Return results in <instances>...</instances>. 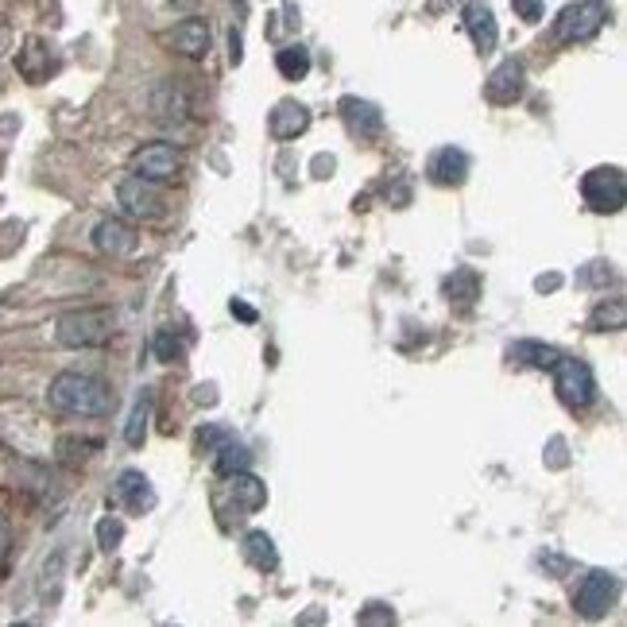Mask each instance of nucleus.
Segmentation results:
<instances>
[{
	"label": "nucleus",
	"instance_id": "obj_1",
	"mask_svg": "<svg viewBox=\"0 0 627 627\" xmlns=\"http://www.w3.org/2000/svg\"><path fill=\"white\" fill-rule=\"evenodd\" d=\"M47 399H51L54 411L74 414V419H101V414L113 411V391H109V383L85 372L54 376Z\"/></svg>",
	"mask_w": 627,
	"mask_h": 627
},
{
	"label": "nucleus",
	"instance_id": "obj_2",
	"mask_svg": "<svg viewBox=\"0 0 627 627\" xmlns=\"http://www.w3.org/2000/svg\"><path fill=\"white\" fill-rule=\"evenodd\" d=\"M116 329V318L113 310H101V307H90V310H70L59 318L54 326V341L66 345V349H97L113 337Z\"/></svg>",
	"mask_w": 627,
	"mask_h": 627
},
{
	"label": "nucleus",
	"instance_id": "obj_3",
	"mask_svg": "<svg viewBox=\"0 0 627 627\" xmlns=\"http://www.w3.org/2000/svg\"><path fill=\"white\" fill-rule=\"evenodd\" d=\"M551 372H554V391H558V399L569 411H585L597 399V376H593V368L585 360L558 357Z\"/></svg>",
	"mask_w": 627,
	"mask_h": 627
},
{
	"label": "nucleus",
	"instance_id": "obj_4",
	"mask_svg": "<svg viewBox=\"0 0 627 627\" xmlns=\"http://www.w3.org/2000/svg\"><path fill=\"white\" fill-rule=\"evenodd\" d=\"M608 23V4L605 0H577V4L562 8V16L554 20V39L558 43H585Z\"/></svg>",
	"mask_w": 627,
	"mask_h": 627
},
{
	"label": "nucleus",
	"instance_id": "obj_5",
	"mask_svg": "<svg viewBox=\"0 0 627 627\" xmlns=\"http://www.w3.org/2000/svg\"><path fill=\"white\" fill-rule=\"evenodd\" d=\"M582 198L593 214H620L627 198V178L620 167H593L582 178Z\"/></svg>",
	"mask_w": 627,
	"mask_h": 627
},
{
	"label": "nucleus",
	"instance_id": "obj_6",
	"mask_svg": "<svg viewBox=\"0 0 627 627\" xmlns=\"http://www.w3.org/2000/svg\"><path fill=\"white\" fill-rule=\"evenodd\" d=\"M616 597H620V582H616V574H608V569H593V574H585L582 585H577L574 608H577V616H585V620H600V616H608V608L616 605Z\"/></svg>",
	"mask_w": 627,
	"mask_h": 627
},
{
	"label": "nucleus",
	"instance_id": "obj_7",
	"mask_svg": "<svg viewBox=\"0 0 627 627\" xmlns=\"http://www.w3.org/2000/svg\"><path fill=\"white\" fill-rule=\"evenodd\" d=\"M116 198H121L129 217H163V209H167V194L160 191V183L140 178V175L124 178V183L116 186Z\"/></svg>",
	"mask_w": 627,
	"mask_h": 627
},
{
	"label": "nucleus",
	"instance_id": "obj_8",
	"mask_svg": "<svg viewBox=\"0 0 627 627\" xmlns=\"http://www.w3.org/2000/svg\"><path fill=\"white\" fill-rule=\"evenodd\" d=\"M178 167H183V155H178L175 144H147L132 155V175L152 178V183H163V178H175Z\"/></svg>",
	"mask_w": 627,
	"mask_h": 627
},
{
	"label": "nucleus",
	"instance_id": "obj_9",
	"mask_svg": "<svg viewBox=\"0 0 627 627\" xmlns=\"http://www.w3.org/2000/svg\"><path fill=\"white\" fill-rule=\"evenodd\" d=\"M523 90H527V74H523V66L515 59H504L484 82V97L492 105H515L523 97Z\"/></svg>",
	"mask_w": 627,
	"mask_h": 627
},
{
	"label": "nucleus",
	"instance_id": "obj_10",
	"mask_svg": "<svg viewBox=\"0 0 627 627\" xmlns=\"http://www.w3.org/2000/svg\"><path fill=\"white\" fill-rule=\"evenodd\" d=\"M93 245L105 256H129L136 253V229H132L129 222H121V217H105V222H97V229H93Z\"/></svg>",
	"mask_w": 627,
	"mask_h": 627
},
{
	"label": "nucleus",
	"instance_id": "obj_11",
	"mask_svg": "<svg viewBox=\"0 0 627 627\" xmlns=\"http://www.w3.org/2000/svg\"><path fill=\"white\" fill-rule=\"evenodd\" d=\"M426 175L438 186H461L469 178V155L461 147H438L426 163Z\"/></svg>",
	"mask_w": 627,
	"mask_h": 627
},
{
	"label": "nucleus",
	"instance_id": "obj_12",
	"mask_svg": "<svg viewBox=\"0 0 627 627\" xmlns=\"http://www.w3.org/2000/svg\"><path fill=\"white\" fill-rule=\"evenodd\" d=\"M465 28H469V35H473L476 51L481 54L496 51L500 28H496V16H492V8L484 4V0H469L465 4Z\"/></svg>",
	"mask_w": 627,
	"mask_h": 627
},
{
	"label": "nucleus",
	"instance_id": "obj_13",
	"mask_svg": "<svg viewBox=\"0 0 627 627\" xmlns=\"http://www.w3.org/2000/svg\"><path fill=\"white\" fill-rule=\"evenodd\" d=\"M167 43L175 47L178 54H186V59H202V54L209 51V23L206 20H183L171 28Z\"/></svg>",
	"mask_w": 627,
	"mask_h": 627
},
{
	"label": "nucleus",
	"instance_id": "obj_14",
	"mask_svg": "<svg viewBox=\"0 0 627 627\" xmlns=\"http://www.w3.org/2000/svg\"><path fill=\"white\" fill-rule=\"evenodd\" d=\"M341 113H345V124H349L357 136L372 140L383 132V113L372 105V101H360V97H345L341 101Z\"/></svg>",
	"mask_w": 627,
	"mask_h": 627
},
{
	"label": "nucleus",
	"instance_id": "obj_15",
	"mask_svg": "<svg viewBox=\"0 0 627 627\" xmlns=\"http://www.w3.org/2000/svg\"><path fill=\"white\" fill-rule=\"evenodd\" d=\"M116 500H121L124 507H132V512H147V507H155V492H152V484H147V476L140 473V469H124V473L116 476Z\"/></svg>",
	"mask_w": 627,
	"mask_h": 627
},
{
	"label": "nucleus",
	"instance_id": "obj_16",
	"mask_svg": "<svg viewBox=\"0 0 627 627\" xmlns=\"http://www.w3.org/2000/svg\"><path fill=\"white\" fill-rule=\"evenodd\" d=\"M310 129V113L299 101H279L276 113H271V136L276 140H295Z\"/></svg>",
	"mask_w": 627,
	"mask_h": 627
},
{
	"label": "nucleus",
	"instance_id": "obj_17",
	"mask_svg": "<svg viewBox=\"0 0 627 627\" xmlns=\"http://www.w3.org/2000/svg\"><path fill=\"white\" fill-rule=\"evenodd\" d=\"M229 492L245 512H260V507L268 504V484H264L260 476L248 473V469H240V473L229 476Z\"/></svg>",
	"mask_w": 627,
	"mask_h": 627
},
{
	"label": "nucleus",
	"instance_id": "obj_18",
	"mask_svg": "<svg viewBox=\"0 0 627 627\" xmlns=\"http://www.w3.org/2000/svg\"><path fill=\"white\" fill-rule=\"evenodd\" d=\"M186 109H191V101H186V90L178 82H160L152 90V113L163 116V121H175Z\"/></svg>",
	"mask_w": 627,
	"mask_h": 627
},
{
	"label": "nucleus",
	"instance_id": "obj_19",
	"mask_svg": "<svg viewBox=\"0 0 627 627\" xmlns=\"http://www.w3.org/2000/svg\"><path fill=\"white\" fill-rule=\"evenodd\" d=\"M507 357H512L515 364H527V368H554V360L562 357V349L543 345V341H515L512 349H507Z\"/></svg>",
	"mask_w": 627,
	"mask_h": 627
},
{
	"label": "nucleus",
	"instance_id": "obj_20",
	"mask_svg": "<svg viewBox=\"0 0 627 627\" xmlns=\"http://www.w3.org/2000/svg\"><path fill=\"white\" fill-rule=\"evenodd\" d=\"M245 558L253 562L256 569H264V574L279 569V551H276V543H271L268 531H253V535L245 538Z\"/></svg>",
	"mask_w": 627,
	"mask_h": 627
},
{
	"label": "nucleus",
	"instance_id": "obj_21",
	"mask_svg": "<svg viewBox=\"0 0 627 627\" xmlns=\"http://www.w3.org/2000/svg\"><path fill=\"white\" fill-rule=\"evenodd\" d=\"M248 465H253V453H248L245 445L237 442V438H229L222 450H214L217 476H233V473H240V469H248Z\"/></svg>",
	"mask_w": 627,
	"mask_h": 627
},
{
	"label": "nucleus",
	"instance_id": "obj_22",
	"mask_svg": "<svg viewBox=\"0 0 627 627\" xmlns=\"http://www.w3.org/2000/svg\"><path fill=\"white\" fill-rule=\"evenodd\" d=\"M276 66H279V74H284L287 82H302V78L310 74V51L302 43L284 47V51L276 54Z\"/></svg>",
	"mask_w": 627,
	"mask_h": 627
},
{
	"label": "nucleus",
	"instance_id": "obj_23",
	"mask_svg": "<svg viewBox=\"0 0 627 627\" xmlns=\"http://www.w3.org/2000/svg\"><path fill=\"white\" fill-rule=\"evenodd\" d=\"M627 326V302L613 299V302H597L589 314V329L597 333H608V329H624Z\"/></svg>",
	"mask_w": 627,
	"mask_h": 627
},
{
	"label": "nucleus",
	"instance_id": "obj_24",
	"mask_svg": "<svg viewBox=\"0 0 627 627\" xmlns=\"http://www.w3.org/2000/svg\"><path fill=\"white\" fill-rule=\"evenodd\" d=\"M147 411H152V391H144V395L136 399V411H132L129 426H124V442L136 450V445H144L147 438Z\"/></svg>",
	"mask_w": 627,
	"mask_h": 627
},
{
	"label": "nucleus",
	"instance_id": "obj_25",
	"mask_svg": "<svg viewBox=\"0 0 627 627\" xmlns=\"http://www.w3.org/2000/svg\"><path fill=\"white\" fill-rule=\"evenodd\" d=\"M445 295H450V302L458 299L461 307H473V299L481 295V279H476V271H458V276L445 284Z\"/></svg>",
	"mask_w": 627,
	"mask_h": 627
},
{
	"label": "nucleus",
	"instance_id": "obj_26",
	"mask_svg": "<svg viewBox=\"0 0 627 627\" xmlns=\"http://www.w3.org/2000/svg\"><path fill=\"white\" fill-rule=\"evenodd\" d=\"M152 349H155V357L163 360V364H175V360H183V352H186V345L178 341L171 329H163V333H155V341H152Z\"/></svg>",
	"mask_w": 627,
	"mask_h": 627
},
{
	"label": "nucleus",
	"instance_id": "obj_27",
	"mask_svg": "<svg viewBox=\"0 0 627 627\" xmlns=\"http://www.w3.org/2000/svg\"><path fill=\"white\" fill-rule=\"evenodd\" d=\"M121 543H124V523L113 520V515H105V520L97 523V546H101V551L113 554Z\"/></svg>",
	"mask_w": 627,
	"mask_h": 627
},
{
	"label": "nucleus",
	"instance_id": "obj_28",
	"mask_svg": "<svg viewBox=\"0 0 627 627\" xmlns=\"http://www.w3.org/2000/svg\"><path fill=\"white\" fill-rule=\"evenodd\" d=\"M613 279H616V271H613V264H605V260L589 264V271H582V284H589V287H608Z\"/></svg>",
	"mask_w": 627,
	"mask_h": 627
},
{
	"label": "nucleus",
	"instance_id": "obj_29",
	"mask_svg": "<svg viewBox=\"0 0 627 627\" xmlns=\"http://www.w3.org/2000/svg\"><path fill=\"white\" fill-rule=\"evenodd\" d=\"M229 430H217V426H209V430H202V438H198V445H202V450H206V453H214V450H222V445L225 442H229Z\"/></svg>",
	"mask_w": 627,
	"mask_h": 627
},
{
	"label": "nucleus",
	"instance_id": "obj_30",
	"mask_svg": "<svg viewBox=\"0 0 627 627\" xmlns=\"http://www.w3.org/2000/svg\"><path fill=\"white\" fill-rule=\"evenodd\" d=\"M357 624H395V613L388 605H368V613H360Z\"/></svg>",
	"mask_w": 627,
	"mask_h": 627
},
{
	"label": "nucleus",
	"instance_id": "obj_31",
	"mask_svg": "<svg viewBox=\"0 0 627 627\" xmlns=\"http://www.w3.org/2000/svg\"><path fill=\"white\" fill-rule=\"evenodd\" d=\"M512 8H515V16L527 23L543 20V0H512Z\"/></svg>",
	"mask_w": 627,
	"mask_h": 627
},
{
	"label": "nucleus",
	"instance_id": "obj_32",
	"mask_svg": "<svg viewBox=\"0 0 627 627\" xmlns=\"http://www.w3.org/2000/svg\"><path fill=\"white\" fill-rule=\"evenodd\" d=\"M8 543H12V531H8V520H4V512H0V566H4V558H8Z\"/></svg>",
	"mask_w": 627,
	"mask_h": 627
},
{
	"label": "nucleus",
	"instance_id": "obj_33",
	"mask_svg": "<svg viewBox=\"0 0 627 627\" xmlns=\"http://www.w3.org/2000/svg\"><path fill=\"white\" fill-rule=\"evenodd\" d=\"M562 287V276H538L535 279V291H558Z\"/></svg>",
	"mask_w": 627,
	"mask_h": 627
},
{
	"label": "nucleus",
	"instance_id": "obj_34",
	"mask_svg": "<svg viewBox=\"0 0 627 627\" xmlns=\"http://www.w3.org/2000/svg\"><path fill=\"white\" fill-rule=\"evenodd\" d=\"M233 314H237L240 321H256V310L245 307V302H233Z\"/></svg>",
	"mask_w": 627,
	"mask_h": 627
},
{
	"label": "nucleus",
	"instance_id": "obj_35",
	"mask_svg": "<svg viewBox=\"0 0 627 627\" xmlns=\"http://www.w3.org/2000/svg\"><path fill=\"white\" fill-rule=\"evenodd\" d=\"M171 4H178V8H191V4H194V0H171Z\"/></svg>",
	"mask_w": 627,
	"mask_h": 627
}]
</instances>
